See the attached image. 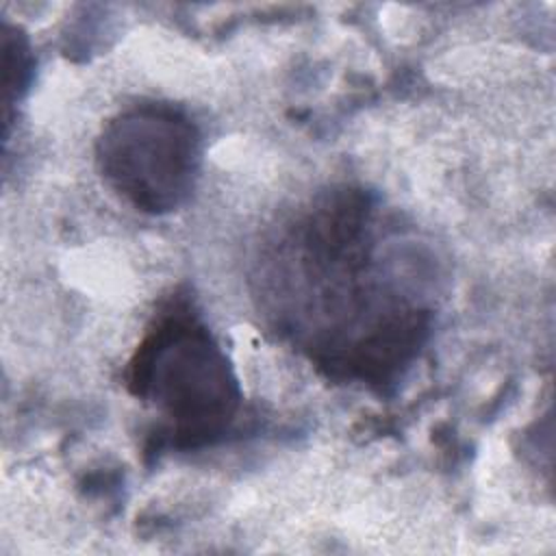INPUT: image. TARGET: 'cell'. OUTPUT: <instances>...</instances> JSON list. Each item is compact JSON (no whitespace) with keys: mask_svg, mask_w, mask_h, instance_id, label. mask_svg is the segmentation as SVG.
<instances>
[{"mask_svg":"<svg viewBox=\"0 0 556 556\" xmlns=\"http://www.w3.org/2000/svg\"><path fill=\"white\" fill-rule=\"evenodd\" d=\"M374 206L341 189L295 224V295L313 298L332 326L315 348L330 374L384 384L406 367L428 334V311L380 291L371 271Z\"/></svg>","mask_w":556,"mask_h":556,"instance_id":"cell-1","label":"cell"},{"mask_svg":"<svg viewBox=\"0 0 556 556\" xmlns=\"http://www.w3.org/2000/svg\"><path fill=\"white\" fill-rule=\"evenodd\" d=\"M130 391L154 404L182 445L222 434L239 406L235 371L208 330L189 315H169L139 345Z\"/></svg>","mask_w":556,"mask_h":556,"instance_id":"cell-2","label":"cell"},{"mask_svg":"<svg viewBox=\"0 0 556 556\" xmlns=\"http://www.w3.org/2000/svg\"><path fill=\"white\" fill-rule=\"evenodd\" d=\"M2 67H4V109L9 117V109L17 102L20 91L26 87L30 76V54L26 39L13 30H2Z\"/></svg>","mask_w":556,"mask_h":556,"instance_id":"cell-4","label":"cell"},{"mask_svg":"<svg viewBox=\"0 0 556 556\" xmlns=\"http://www.w3.org/2000/svg\"><path fill=\"white\" fill-rule=\"evenodd\" d=\"M106 185L143 213L178 208L200 169V132L169 104H137L115 115L98 139Z\"/></svg>","mask_w":556,"mask_h":556,"instance_id":"cell-3","label":"cell"}]
</instances>
